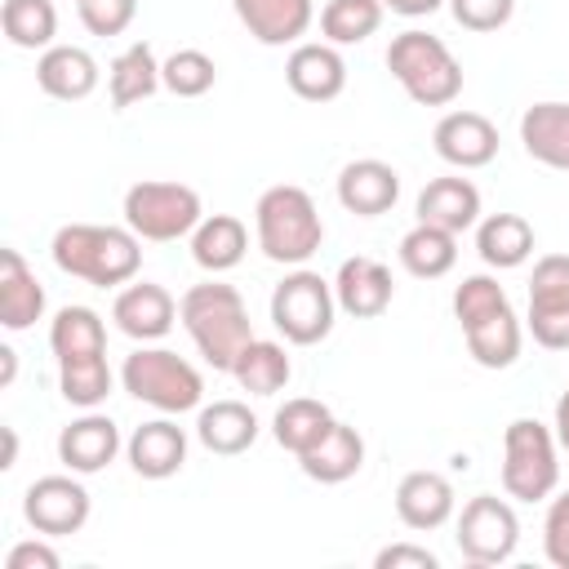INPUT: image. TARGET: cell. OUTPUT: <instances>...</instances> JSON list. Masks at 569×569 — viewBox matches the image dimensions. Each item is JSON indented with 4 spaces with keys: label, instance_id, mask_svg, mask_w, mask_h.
I'll return each mask as SVG.
<instances>
[{
    "label": "cell",
    "instance_id": "obj_41",
    "mask_svg": "<svg viewBox=\"0 0 569 569\" xmlns=\"http://www.w3.org/2000/svg\"><path fill=\"white\" fill-rule=\"evenodd\" d=\"M542 551L556 569H569V489L551 498L547 520H542Z\"/></svg>",
    "mask_w": 569,
    "mask_h": 569
},
{
    "label": "cell",
    "instance_id": "obj_4",
    "mask_svg": "<svg viewBox=\"0 0 569 569\" xmlns=\"http://www.w3.org/2000/svg\"><path fill=\"white\" fill-rule=\"evenodd\" d=\"M253 236L271 262L302 267L325 244V222H320L316 200L298 182H276L253 204Z\"/></svg>",
    "mask_w": 569,
    "mask_h": 569
},
{
    "label": "cell",
    "instance_id": "obj_18",
    "mask_svg": "<svg viewBox=\"0 0 569 569\" xmlns=\"http://www.w3.org/2000/svg\"><path fill=\"white\" fill-rule=\"evenodd\" d=\"M458 498H453V485L449 476L422 467V471H405L400 485H396V516L405 529L413 533H431L440 525H449Z\"/></svg>",
    "mask_w": 569,
    "mask_h": 569
},
{
    "label": "cell",
    "instance_id": "obj_46",
    "mask_svg": "<svg viewBox=\"0 0 569 569\" xmlns=\"http://www.w3.org/2000/svg\"><path fill=\"white\" fill-rule=\"evenodd\" d=\"M18 373V351L13 347H0V387H9Z\"/></svg>",
    "mask_w": 569,
    "mask_h": 569
},
{
    "label": "cell",
    "instance_id": "obj_5",
    "mask_svg": "<svg viewBox=\"0 0 569 569\" xmlns=\"http://www.w3.org/2000/svg\"><path fill=\"white\" fill-rule=\"evenodd\" d=\"M387 71L418 107H449L462 93V62L431 31H400L387 44Z\"/></svg>",
    "mask_w": 569,
    "mask_h": 569
},
{
    "label": "cell",
    "instance_id": "obj_37",
    "mask_svg": "<svg viewBox=\"0 0 569 569\" xmlns=\"http://www.w3.org/2000/svg\"><path fill=\"white\" fill-rule=\"evenodd\" d=\"M160 80L173 98H200L218 84V62L204 49H173L160 62Z\"/></svg>",
    "mask_w": 569,
    "mask_h": 569
},
{
    "label": "cell",
    "instance_id": "obj_47",
    "mask_svg": "<svg viewBox=\"0 0 569 569\" xmlns=\"http://www.w3.org/2000/svg\"><path fill=\"white\" fill-rule=\"evenodd\" d=\"M0 436H4V458H0V467L9 471V467L18 462V431H13V427H0Z\"/></svg>",
    "mask_w": 569,
    "mask_h": 569
},
{
    "label": "cell",
    "instance_id": "obj_30",
    "mask_svg": "<svg viewBox=\"0 0 569 569\" xmlns=\"http://www.w3.org/2000/svg\"><path fill=\"white\" fill-rule=\"evenodd\" d=\"M333 422H338V418H333V409H329L325 400L293 396V400H284V405L276 409V418H271V436H276L280 449H289L293 458H302L307 449H316V445L329 436Z\"/></svg>",
    "mask_w": 569,
    "mask_h": 569
},
{
    "label": "cell",
    "instance_id": "obj_22",
    "mask_svg": "<svg viewBox=\"0 0 569 569\" xmlns=\"http://www.w3.org/2000/svg\"><path fill=\"white\" fill-rule=\"evenodd\" d=\"M98 58L80 44H49L36 58V84L58 102H84L98 89Z\"/></svg>",
    "mask_w": 569,
    "mask_h": 569
},
{
    "label": "cell",
    "instance_id": "obj_6",
    "mask_svg": "<svg viewBox=\"0 0 569 569\" xmlns=\"http://www.w3.org/2000/svg\"><path fill=\"white\" fill-rule=\"evenodd\" d=\"M120 387L133 400H142V405H151L160 413H173V418L204 405V378H200V369L187 356L169 351V347H147L142 342L133 356H124Z\"/></svg>",
    "mask_w": 569,
    "mask_h": 569
},
{
    "label": "cell",
    "instance_id": "obj_45",
    "mask_svg": "<svg viewBox=\"0 0 569 569\" xmlns=\"http://www.w3.org/2000/svg\"><path fill=\"white\" fill-rule=\"evenodd\" d=\"M551 431H556L560 449L569 453V387H565V391H560V400H556V422H551Z\"/></svg>",
    "mask_w": 569,
    "mask_h": 569
},
{
    "label": "cell",
    "instance_id": "obj_44",
    "mask_svg": "<svg viewBox=\"0 0 569 569\" xmlns=\"http://www.w3.org/2000/svg\"><path fill=\"white\" fill-rule=\"evenodd\" d=\"M391 13H400V18H431L440 4H449V0H382Z\"/></svg>",
    "mask_w": 569,
    "mask_h": 569
},
{
    "label": "cell",
    "instance_id": "obj_21",
    "mask_svg": "<svg viewBox=\"0 0 569 569\" xmlns=\"http://www.w3.org/2000/svg\"><path fill=\"white\" fill-rule=\"evenodd\" d=\"M400 200V173L387 160H351L338 173V204L356 218H382Z\"/></svg>",
    "mask_w": 569,
    "mask_h": 569
},
{
    "label": "cell",
    "instance_id": "obj_36",
    "mask_svg": "<svg viewBox=\"0 0 569 569\" xmlns=\"http://www.w3.org/2000/svg\"><path fill=\"white\" fill-rule=\"evenodd\" d=\"M387 4L382 0H325L320 9V36L329 44H365L382 27Z\"/></svg>",
    "mask_w": 569,
    "mask_h": 569
},
{
    "label": "cell",
    "instance_id": "obj_38",
    "mask_svg": "<svg viewBox=\"0 0 569 569\" xmlns=\"http://www.w3.org/2000/svg\"><path fill=\"white\" fill-rule=\"evenodd\" d=\"M511 307V298H507V289L498 284V276H462V284L453 289V320H458V329H471V325H480V320H489V316H498V311H507Z\"/></svg>",
    "mask_w": 569,
    "mask_h": 569
},
{
    "label": "cell",
    "instance_id": "obj_43",
    "mask_svg": "<svg viewBox=\"0 0 569 569\" xmlns=\"http://www.w3.org/2000/svg\"><path fill=\"white\" fill-rule=\"evenodd\" d=\"M378 569H440V556L431 547H418V542H391L373 556Z\"/></svg>",
    "mask_w": 569,
    "mask_h": 569
},
{
    "label": "cell",
    "instance_id": "obj_19",
    "mask_svg": "<svg viewBox=\"0 0 569 569\" xmlns=\"http://www.w3.org/2000/svg\"><path fill=\"white\" fill-rule=\"evenodd\" d=\"M240 27L267 44V49H284V44H302V36L316 22V4L311 0H231Z\"/></svg>",
    "mask_w": 569,
    "mask_h": 569
},
{
    "label": "cell",
    "instance_id": "obj_27",
    "mask_svg": "<svg viewBox=\"0 0 569 569\" xmlns=\"http://www.w3.org/2000/svg\"><path fill=\"white\" fill-rule=\"evenodd\" d=\"M244 249H249V227L236 213H204L200 227L191 231V258L209 276H222V271L240 267Z\"/></svg>",
    "mask_w": 569,
    "mask_h": 569
},
{
    "label": "cell",
    "instance_id": "obj_20",
    "mask_svg": "<svg viewBox=\"0 0 569 569\" xmlns=\"http://www.w3.org/2000/svg\"><path fill=\"white\" fill-rule=\"evenodd\" d=\"M124 453L142 480H169L187 462V431L173 422V413L151 418V422L133 427V436L124 440Z\"/></svg>",
    "mask_w": 569,
    "mask_h": 569
},
{
    "label": "cell",
    "instance_id": "obj_12",
    "mask_svg": "<svg viewBox=\"0 0 569 569\" xmlns=\"http://www.w3.org/2000/svg\"><path fill=\"white\" fill-rule=\"evenodd\" d=\"M89 489L80 485L76 471H58V476H40L27 485L22 493V516L36 533L44 538H67V533H80L84 520H89Z\"/></svg>",
    "mask_w": 569,
    "mask_h": 569
},
{
    "label": "cell",
    "instance_id": "obj_35",
    "mask_svg": "<svg viewBox=\"0 0 569 569\" xmlns=\"http://www.w3.org/2000/svg\"><path fill=\"white\" fill-rule=\"evenodd\" d=\"M0 27H4V40L13 49H49L58 44V4L53 0H4L0 4Z\"/></svg>",
    "mask_w": 569,
    "mask_h": 569
},
{
    "label": "cell",
    "instance_id": "obj_11",
    "mask_svg": "<svg viewBox=\"0 0 569 569\" xmlns=\"http://www.w3.org/2000/svg\"><path fill=\"white\" fill-rule=\"evenodd\" d=\"M529 333L547 351H569V253H542L533 262Z\"/></svg>",
    "mask_w": 569,
    "mask_h": 569
},
{
    "label": "cell",
    "instance_id": "obj_40",
    "mask_svg": "<svg viewBox=\"0 0 569 569\" xmlns=\"http://www.w3.org/2000/svg\"><path fill=\"white\" fill-rule=\"evenodd\" d=\"M449 13L462 31H498L511 22L516 13V0H449Z\"/></svg>",
    "mask_w": 569,
    "mask_h": 569
},
{
    "label": "cell",
    "instance_id": "obj_39",
    "mask_svg": "<svg viewBox=\"0 0 569 569\" xmlns=\"http://www.w3.org/2000/svg\"><path fill=\"white\" fill-rule=\"evenodd\" d=\"M76 13L89 36H124L138 18V0H76Z\"/></svg>",
    "mask_w": 569,
    "mask_h": 569
},
{
    "label": "cell",
    "instance_id": "obj_2",
    "mask_svg": "<svg viewBox=\"0 0 569 569\" xmlns=\"http://www.w3.org/2000/svg\"><path fill=\"white\" fill-rule=\"evenodd\" d=\"M53 267L62 276H76L98 289L129 284L142 267V236L129 227H102V222H67L53 231Z\"/></svg>",
    "mask_w": 569,
    "mask_h": 569
},
{
    "label": "cell",
    "instance_id": "obj_1",
    "mask_svg": "<svg viewBox=\"0 0 569 569\" xmlns=\"http://www.w3.org/2000/svg\"><path fill=\"white\" fill-rule=\"evenodd\" d=\"M49 347L58 360L62 400L76 409H98L111 396V365H107V325L93 307H62L49 325Z\"/></svg>",
    "mask_w": 569,
    "mask_h": 569
},
{
    "label": "cell",
    "instance_id": "obj_28",
    "mask_svg": "<svg viewBox=\"0 0 569 569\" xmlns=\"http://www.w3.org/2000/svg\"><path fill=\"white\" fill-rule=\"evenodd\" d=\"M476 253L493 271L525 267L533 258V227L520 213H489L476 222Z\"/></svg>",
    "mask_w": 569,
    "mask_h": 569
},
{
    "label": "cell",
    "instance_id": "obj_7",
    "mask_svg": "<svg viewBox=\"0 0 569 569\" xmlns=\"http://www.w3.org/2000/svg\"><path fill=\"white\" fill-rule=\"evenodd\" d=\"M560 485V440L538 418H516L502 431V489L516 502H547Z\"/></svg>",
    "mask_w": 569,
    "mask_h": 569
},
{
    "label": "cell",
    "instance_id": "obj_13",
    "mask_svg": "<svg viewBox=\"0 0 569 569\" xmlns=\"http://www.w3.org/2000/svg\"><path fill=\"white\" fill-rule=\"evenodd\" d=\"M431 147L453 169H485L498 156V124L480 111H445L431 129Z\"/></svg>",
    "mask_w": 569,
    "mask_h": 569
},
{
    "label": "cell",
    "instance_id": "obj_42",
    "mask_svg": "<svg viewBox=\"0 0 569 569\" xmlns=\"http://www.w3.org/2000/svg\"><path fill=\"white\" fill-rule=\"evenodd\" d=\"M58 565H62V556L49 547V538H44V533L13 542V547H9V556H4V569H58Z\"/></svg>",
    "mask_w": 569,
    "mask_h": 569
},
{
    "label": "cell",
    "instance_id": "obj_15",
    "mask_svg": "<svg viewBox=\"0 0 569 569\" xmlns=\"http://www.w3.org/2000/svg\"><path fill=\"white\" fill-rule=\"evenodd\" d=\"M284 80L302 102H333L347 89V62L329 40H302L284 58Z\"/></svg>",
    "mask_w": 569,
    "mask_h": 569
},
{
    "label": "cell",
    "instance_id": "obj_17",
    "mask_svg": "<svg viewBox=\"0 0 569 569\" xmlns=\"http://www.w3.org/2000/svg\"><path fill=\"white\" fill-rule=\"evenodd\" d=\"M333 298H338V311H347L351 320H378L396 298L391 267L378 258H360V253L347 258L333 276Z\"/></svg>",
    "mask_w": 569,
    "mask_h": 569
},
{
    "label": "cell",
    "instance_id": "obj_26",
    "mask_svg": "<svg viewBox=\"0 0 569 569\" xmlns=\"http://www.w3.org/2000/svg\"><path fill=\"white\" fill-rule=\"evenodd\" d=\"M520 147L529 160L569 173V102H533L520 116Z\"/></svg>",
    "mask_w": 569,
    "mask_h": 569
},
{
    "label": "cell",
    "instance_id": "obj_10",
    "mask_svg": "<svg viewBox=\"0 0 569 569\" xmlns=\"http://www.w3.org/2000/svg\"><path fill=\"white\" fill-rule=\"evenodd\" d=\"M453 542L462 551V560L489 569V565H507L520 547V516L507 498L498 493H476L462 502L458 525H453Z\"/></svg>",
    "mask_w": 569,
    "mask_h": 569
},
{
    "label": "cell",
    "instance_id": "obj_24",
    "mask_svg": "<svg viewBox=\"0 0 569 569\" xmlns=\"http://www.w3.org/2000/svg\"><path fill=\"white\" fill-rule=\"evenodd\" d=\"M44 316V284L18 249H0V325L9 333L31 329Z\"/></svg>",
    "mask_w": 569,
    "mask_h": 569
},
{
    "label": "cell",
    "instance_id": "obj_34",
    "mask_svg": "<svg viewBox=\"0 0 569 569\" xmlns=\"http://www.w3.org/2000/svg\"><path fill=\"white\" fill-rule=\"evenodd\" d=\"M462 338H467V351H471V360H476L480 369H511V365L520 360L525 329H520L516 311L507 307V311H498V316H489V320L462 329Z\"/></svg>",
    "mask_w": 569,
    "mask_h": 569
},
{
    "label": "cell",
    "instance_id": "obj_33",
    "mask_svg": "<svg viewBox=\"0 0 569 569\" xmlns=\"http://www.w3.org/2000/svg\"><path fill=\"white\" fill-rule=\"evenodd\" d=\"M231 378H236L240 391H249V396H276V391L289 387L293 365H289V351H284L280 342H271V338H253V342L236 356Z\"/></svg>",
    "mask_w": 569,
    "mask_h": 569
},
{
    "label": "cell",
    "instance_id": "obj_14",
    "mask_svg": "<svg viewBox=\"0 0 569 569\" xmlns=\"http://www.w3.org/2000/svg\"><path fill=\"white\" fill-rule=\"evenodd\" d=\"M111 320L133 342H160L178 320V302H173V293L164 284L129 280L111 302Z\"/></svg>",
    "mask_w": 569,
    "mask_h": 569
},
{
    "label": "cell",
    "instance_id": "obj_25",
    "mask_svg": "<svg viewBox=\"0 0 569 569\" xmlns=\"http://www.w3.org/2000/svg\"><path fill=\"white\" fill-rule=\"evenodd\" d=\"M196 440L218 453V458H236L244 449H253L258 440V418L244 400H213V405H200L196 413Z\"/></svg>",
    "mask_w": 569,
    "mask_h": 569
},
{
    "label": "cell",
    "instance_id": "obj_16",
    "mask_svg": "<svg viewBox=\"0 0 569 569\" xmlns=\"http://www.w3.org/2000/svg\"><path fill=\"white\" fill-rule=\"evenodd\" d=\"M120 445H124L120 440V427L107 413L84 409L76 422H67L58 431V462L67 471H76V476H93V471H102V467L116 462Z\"/></svg>",
    "mask_w": 569,
    "mask_h": 569
},
{
    "label": "cell",
    "instance_id": "obj_32",
    "mask_svg": "<svg viewBox=\"0 0 569 569\" xmlns=\"http://www.w3.org/2000/svg\"><path fill=\"white\" fill-rule=\"evenodd\" d=\"M160 62H156V49L147 40H133L111 67H107V93H111V107L124 111L142 98H151L160 89Z\"/></svg>",
    "mask_w": 569,
    "mask_h": 569
},
{
    "label": "cell",
    "instance_id": "obj_29",
    "mask_svg": "<svg viewBox=\"0 0 569 569\" xmlns=\"http://www.w3.org/2000/svg\"><path fill=\"white\" fill-rule=\"evenodd\" d=\"M298 467H302L307 480L342 485V480H351V476L365 467V436H360L351 422H333L329 436H325L316 449H307V453L298 458Z\"/></svg>",
    "mask_w": 569,
    "mask_h": 569
},
{
    "label": "cell",
    "instance_id": "obj_8",
    "mask_svg": "<svg viewBox=\"0 0 569 569\" xmlns=\"http://www.w3.org/2000/svg\"><path fill=\"white\" fill-rule=\"evenodd\" d=\"M124 227L138 231L142 240L151 244H169V240H182L200 227L204 218V204H200V191L187 187V182H164V178H142L124 191Z\"/></svg>",
    "mask_w": 569,
    "mask_h": 569
},
{
    "label": "cell",
    "instance_id": "obj_9",
    "mask_svg": "<svg viewBox=\"0 0 569 569\" xmlns=\"http://www.w3.org/2000/svg\"><path fill=\"white\" fill-rule=\"evenodd\" d=\"M333 316H338V298H333V280H325L320 271L293 267L276 289H271V325L280 329L284 342L293 347H316L333 333Z\"/></svg>",
    "mask_w": 569,
    "mask_h": 569
},
{
    "label": "cell",
    "instance_id": "obj_23",
    "mask_svg": "<svg viewBox=\"0 0 569 569\" xmlns=\"http://www.w3.org/2000/svg\"><path fill=\"white\" fill-rule=\"evenodd\" d=\"M418 222H431V227H445L453 236L471 231L480 222V187L471 178H431L422 191H418V204H413Z\"/></svg>",
    "mask_w": 569,
    "mask_h": 569
},
{
    "label": "cell",
    "instance_id": "obj_31",
    "mask_svg": "<svg viewBox=\"0 0 569 569\" xmlns=\"http://www.w3.org/2000/svg\"><path fill=\"white\" fill-rule=\"evenodd\" d=\"M400 267L418 280H440L453 271L458 262V236L445 231V227H431V222H413L405 236H400Z\"/></svg>",
    "mask_w": 569,
    "mask_h": 569
},
{
    "label": "cell",
    "instance_id": "obj_3",
    "mask_svg": "<svg viewBox=\"0 0 569 569\" xmlns=\"http://www.w3.org/2000/svg\"><path fill=\"white\" fill-rule=\"evenodd\" d=\"M178 320H182L187 338L196 342V351L204 356V365L218 369V373H231L236 356L253 342L249 307H244L240 289L236 284H222V280L191 284L178 298Z\"/></svg>",
    "mask_w": 569,
    "mask_h": 569
}]
</instances>
